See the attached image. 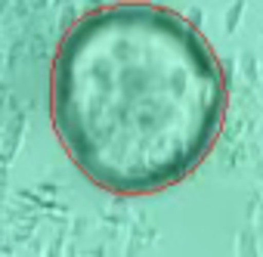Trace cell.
Wrapping results in <instances>:
<instances>
[{"label": "cell", "mask_w": 263, "mask_h": 257, "mask_svg": "<svg viewBox=\"0 0 263 257\" xmlns=\"http://www.w3.org/2000/svg\"><path fill=\"white\" fill-rule=\"evenodd\" d=\"M226 78L208 38L158 4L81 16L50 68V121L71 164L111 195H155L211 155Z\"/></svg>", "instance_id": "6da1fadb"}]
</instances>
